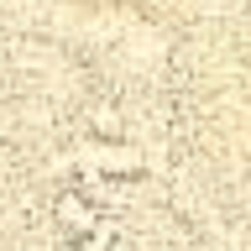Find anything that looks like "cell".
Returning <instances> with one entry per match:
<instances>
[{
    "label": "cell",
    "mask_w": 251,
    "mask_h": 251,
    "mask_svg": "<svg viewBox=\"0 0 251 251\" xmlns=\"http://www.w3.org/2000/svg\"><path fill=\"white\" fill-rule=\"evenodd\" d=\"M52 220H58L68 235L84 241V235L94 230V204L84 199V194H58V199H52Z\"/></svg>",
    "instance_id": "6da1fadb"
},
{
    "label": "cell",
    "mask_w": 251,
    "mask_h": 251,
    "mask_svg": "<svg viewBox=\"0 0 251 251\" xmlns=\"http://www.w3.org/2000/svg\"><path fill=\"white\" fill-rule=\"evenodd\" d=\"M94 131H100V136H121V115H115L110 105H100L94 110Z\"/></svg>",
    "instance_id": "7a4b0ae2"
}]
</instances>
